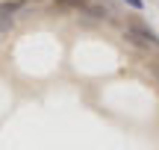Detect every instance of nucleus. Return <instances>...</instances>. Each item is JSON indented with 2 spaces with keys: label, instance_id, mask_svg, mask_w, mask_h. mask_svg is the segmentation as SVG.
<instances>
[{
  "label": "nucleus",
  "instance_id": "obj_1",
  "mask_svg": "<svg viewBox=\"0 0 159 150\" xmlns=\"http://www.w3.org/2000/svg\"><path fill=\"white\" fill-rule=\"evenodd\" d=\"M53 12H77V15H89L94 18V21H115V12L106 9V6L94 3V0H53L50 6Z\"/></svg>",
  "mask_w": 159,
  "mask_h": 150
},
{
  "label": "nucleus",
  "instance_id": "obj_2",
  "mask_svg": "<svg viewBox=\"0 0 159 150\" xmlns=\"http://www.w3.org/2000/svg\"><path fill=\"white\" fill-rule=\"evenodd\" d=\"M127 29H130L133 35H139L142 41H148V44L153 47V50H159V35H156V29H153V27H148L144 21H139V18H133V21L127 24Z\"/></svg>",
  "mask_w": 159,
  "mask_h": 150
},
{
  "label": "nucleus",
  "instance_id": "obj_4",
  "mask_svg": "<svg viewBox=\"0 0 159 150\" xmlns=\"http://www.w3.org/2000/svg\"><path fill=\"white\" fill-rule=\"evenodd\" d=\"M124 38L130 41V44L136 47V50H150V44H148V41H142V38H139V35H133L130 29H127V33H124Z\"/></svg>",
  "mask_w": 159,
  "mask_h": 150
},
{
  "label": "nucleus",
  "instance_id": "obj_6",
  "mask_svg": "<svg viewBox=\"0 0 159 150\" xmlns=\"http://www.w3.org/2000/svg\"><path fill=\"white\" fill-rule=\"evenodd\" d=\"M150 68H153V74L159 77V62H150Z\"/></svg>",
  "mask_w": 159,
  "mask_h": 150
},
{
  "label": "nucleus",
  "instance_id": "obj_5",
  "mask_svg": "<svg viewBox=\"0 0 159 150\" xmlns=\"http://www.w3.org/2000/svg\"><path fill=\"white\" fill-rule=\"evenodd\" d=\"M124 3L130 6V9H136V12H139V9H144V0H124Z\"/></svg>",
  "mask_w": 159,
  "mask_h": 150
},
{
  "label": "nucleus",
  "instance_id": "obj_3",
  "mask_svg": "<svg viewBox=\"0 0 159 150\" xmlns=\"http://www.w3.org/2000/svg\"><path fill=\"white\" fill-rule=\"evenodd\" d=\"M30 6V0H0V18H18Z\"/></svg>",
  "mask_w": 159,
  "mask_h": 150
}]
</instances>
